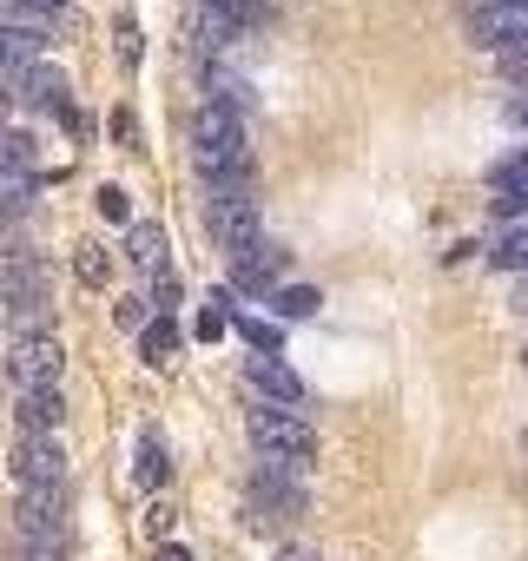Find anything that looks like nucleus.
Returning <instances> with one entry per match:
<instances>
[{
  "mask_svg": "<svg viewBox=\"0 0 528 561\" xmlns=\"http://www.w3.org/2000/svg\"><path fill=\"white\" fill-rule=\"evenodd\" d=\"M192 159H198V172L211 179V198L251 185V146H244L238 106H225V100H205V106H198V119H192Z\"/></svg>",
  "mask_w": 528,
  "mask_h": 561,
  "instance_id": "f257e3e1",
  "label": "nucleus"
},
{
  "mask_svg": "<svg viewBox=\"0 0 528 561\" xmlns=\"http://www.w3.org/2000/svg\"><path fill=\"white\" fill-rule=\"evenodd\" d=\"M244 430H251V443H257V456H264V462H285V469H305V462L318 456V436H311V423H305L298 410H278V403H257V410L244 416Z\"/></svg>",
  "mask_w": 528,
  "mask_h": 561,
  "instance_id": "f03ea898",
  "label": "nucleus"
},
{
  "mask_svg": "<svg viewBox=\"0 0 528 561\" xmlns=\"http://www.w3.org/2000/svg\"><path fill=\"white\" fill-rule=\"evenodd\" d=\"M211 238L225 244V257H251L264 244V225H257V198L251 192H218L211 198Z\"/></svg>",
  "mask_w": 528,
  "mask_h": 561,
  "instance_id": "7ed1b4c3",
  "label": "nucleus"
},
{
  "mask_svg": "<svg viewBox=\"0 0 528 561\" xmlns=\"http://www.w3.org/2000/svg\"><path fill=\"white\" fill-rule=\"evenodd\" d=\"M60 370H67V357H60V344H54L47 331L14 337V357H8L14 390H60Z\"/></svg>",
  "mask_w": 528,
  "mask_h": 561,
  "instance_id": "20e7f679",
  "label": "nucleus"
},
{
  "mask_svg": "<svg viewBox=\"0 0 528 561\" xmlns=\"http://www.w3.org/2000/svg\"><path fill=\"white\" fill-rule=\"evenodd\" d=\"M8 462H14V482L21 489H67V456H60L54 436H21Z\"/></svg>",
  "mask_w": 528,
  "mask_h": 561,
  "instance_id": "39448f33",
  "label": "nucleus"
},
{
  "mask_svg": "<svg viewBox=\"0 0 528 561\" xmlns=\"http://www.w3.org/2000/svg\"><path fill=\"white\" fill-rule=\"evenodd\" d=\"M0 298L14 311H41L47 305V264L34 251H0Z\"/></svg>",
  "mask_w": 528,
  "mask_h": 561,
  "instance_id": "423d86ee",
  "label": "nucleus"
},
{
  "mask_svg": "<svg viewBox=\"0 0 528 561\" xmlns=\"http://www.w3.org/2000/svg\"><path fill=\"white\" fill-rule=\"evenodd\" d=\"M475 41L482 47H508V41H528V0H482L475 8Z\"/></svg>",
  "mask_w": 528,
  "mask_h": 561,
  "instance_id": "0eeeda50",
  "label": "nucleus"
},
{
  "mask_svg": "<svg viewBox=\"0 0 528 561\" xmlns=\"http://www.w3.org/2000/svg\"><path fill=\"white\" fill-rule=\"evenodd\" d=\"M489 205H495L502 218H521V211H528V152L495 159V172H489Z\"/></svg>",
  "mask_w": 528,
  "mask_h": 561,
  "instance_id": "6e6552de",
  "label": "nucleus"
},
{
  "mask_svg": "<svg viewBox=\"0 0 528 561\" xmlns=\"http://www.w3.org/2000/svg\"><path fill=\"white\" fill-rule=\"evenodd\" d=\"M285 271H291V251H285V244H272V238H264V244H257L251 257H238V264H231L238 291H272Z\"/></svg>",
  "mask_w": 528,
  "mask_h": 561,
  "instance_id": "1a4fd4ad",
  "label": "nucleus"
},
{
  "mask_svg": "<svg viewBox=\"0 0 528 561\" xmlns=\"http://www.w3.org/2000/svg\"><path fill=\"white\" fill-rule=\"evenodd\" d=\"M21 100H27V106H41V113H60V119L73 126V106H67V73H60V67H47V60H41V67H27V73H21Z\"/></svg>",
  "mask_w": 528,
  "mask_h": 561,
  "instance_id": "9d476101",
  "label": "nucleus"
},
{
  "mask_svg": "<svg viewBox=\"0 0 528 561\" xmlns=\"http://www.w3.org/2000/svg\"><path fill=\"white\" fill-rule=\"evenodd\" d=\"M60 416H67L60 390H14V423H21V436H54Z\"/></svg>",
  "mask_w": 528,
  "mask_h": 561,
  "instance_id": "9b49d317",
  "label": "nucleus"
},
{
  "mask_svg": "<svg viewBox=\"0 0 528 561\" xmlns=\"http://www.w3.org/2000/svg\"><path fill=\"white\" fill-rule=\"evenodd\" d=\"M244 370H251V383L272 397V403H305V383H298V370H291L285 357H257V351H251Z\"/></svg>",
  "mask_w": 528,
  "mask_h": 561,
  "instance_id": "f8f14e48",
  "label": "nucleus"
},
{
  "mask_svg": "<svg viewBox=\"0 0 528 561\" xmlns=\"http://www.w3.org/2000/svg\"><path fill=\"white\" fill-rule=\"evenodd\" d=\"M41 27H21V21H0V67H14V73H27V67H41Z\"/></svg>",
  "mask_w": 528,
  "mask_h": 561,
  "instance_id": "ddd939ff",
  "label": "nucleus"
},
{
  "mask_svg": "<svg viewBox=\"0 0 528 561\" xmlns=\"http://www.w3.org/2000/svg\"><path fill=\"white\" fill-rule=\"evenodd\" d=\"M0 179H41L34 139H27V133H0Z\"/></svg>",
  "mask_w": 528,
  "mask_h": 561,
  "instance_id": "4468645a",
  "label": "nucleus"
},
{
  "mask_svg": "<svg viewBox=\"0 0 528 561\" xmlns=\"http://www.w3.org/2000/svg\"><path fill=\"white\" fill-rule=\"evenodd\" d=\"M126 257H133V264H146V271H165V231H159V225H133Z\"/></svg>",
  "mask_w": 528,
  "mask_h": 561,
  "instance_id": "2eb2a0df",
  "label": "nucleus"
},
{
  "mask_svg": "<svg viewBox=\"0 0 528 561\" xmlns=\"http://www.w3.org/2000/svg\"><path fill=\"white\" fill-rule=\"evenodd\" d=\"M139 351H146V364H172V357H179V324H172V318H152V324L139 331Z\"/></svg>",
  "mask_w": 528,
  "mask_h": 561,
  "instance_id": "dca6fc26",
  "label": "nucleus"
},
{
  "mask_svg": "<svg viewBox=\"0 0 528 561\" xmlns=\"http://www.w3.org/2000/svg\"><path fill=\"white\" fill-rule=\"evenodd\" d=\"M489 257H495L502 271H528V218H521V225H508V231L495 238V251H489Z\"/></svg>",
  "mask_w": 528,
  "mask_h": 561,
  "instance_id": "f3484780",
  "label": "nucleus"
},
{
  "mask_svg": "<svg viewBox=\"0 0 528 561\" xmlns=\"http://www.w3.org/2000/svg\"><path fill=\"white\" fill-rule=\"evenodd\" d=\"M238 337L257 351V357H278L285 351V337H278V324H264V318H238Z\"/></svg>",
  "mask_w": 528,
  "mask_h": 561,
  "instance_id": "a211bd4d",
  "label": "nucleus"
},
{
  "mask_svg": "<svg viewBox=\"0 0 528 561\" xmlns=\"http://www.w3.org/2000/svg\"><path fill=\"white\" fill-rule=\"evenodd\" d=\"M139 482H146V489H165V443H159V436L139 443Z\"/></svg>",
  "mask_w": 528,
  "mask_h": 561,
  "instance_id": "6ab92c4d",
  "label": "nucleus"
},
{
  "mask_svg": "<svg viewBox=\"0 0 528 561\" xmlns=\"http://www.w3.org/2000/svg\"><path fill=\"white\" fill-rule=\"evenodd\" d=\"M318 311V291L311 285H285L278 291V318H311Z\"/></svg>",
  "mask_w": 528,
  "mask_h": 561,
  "instance_id": "aec40b11",
  "label": "nucleus"
},
{
  "mask_svg": "<svg viewBox=\"0 0 528 561\" xmlns=\"http://www.w3.org/2000/svg\"><path fill=\"white\" fill-rule=\"evenodd\" d=\"M495 67H502V80H515V87H528V41H508V47L495 54Z\"/></svg>",
  "mask_w": 528,
  "mask_h": 561,
  "instance_id": "412c9836",
  "label": "nucleus"
},
{
  "mask_svg": "<svg viewBox=\"0 0 528 561\" xmlns=\"http://www.w3.org/2000/svg\"><path fill=\"white\" fill-rule=\"evenodd\" d=\"M185 298V285H179V271H159L152 277V305H159V318H172V305Z\"/></svg>",
  "mask_w": 528,
  "mask_h": 561,
  "instance_id": "4be33fe9",
  "label": "nucleus"
},
{
  "mask_svg": "<svg viewBox=\"0 0 528 561\" xmlns=\"http://www.w3.org/2000/svg\"><path fill=\"white\" fill-rule=\"evenodd\" d=\"M73 271L87 277V285H106V251H100V244H80V257H73Z\"/></svg>",
  "mask_w": 528,
  "mask_h": 561,
  "instance_id": "5701e85b",
  "label": "nucleus"
},
{
  "mask_svg": "<svg viewBox=\"0 0 528 561\" xmlns=\"http://www.w3.org/2000/svg\"><path fill=\"white\" fill-rule=\"evenodd\" d=\"M100 218H133V198H126V185H100Z\"/></svg>",
  "mask_w": 528,
  "mask_h": 561,
  "instance_id": "b1692460",
  "label": "nucleus"
},
{
  "mask_svg": "<svg viewBox=\"0 0 528 561\" xmlns=\"http://www.w3.org/2000/svg\"><path fill=\"white\" fill-rule=\"evenodd\" d=\"M113 324H119V331H146V324H152V318H146V298H119V305H113Z\"/></svg>",
  "mask_w": 528,
  "mask_h": 561,
  "instance_id": "393cba45",
  "label": "nucleus"
},
{
  "mask_svg": "<svg viewBox=\"0 0 528 561\" xmlns=\"http://www.w3.org/2000/svg\"><path fill=\"white\" fill-rule=\"evenodd\" d=\"M113 34H119V60L133 67V60H139V27H133V14H119V27H113Z\"/></svg>",
  "mask_w": 528,
  "mask_h": 561,
  "instance_id": "a878e982",
  "label": "nucleus"
},
{
  "mask_svg": "<svg viewBox=\"0 0 528 561\" xmlns=\"http://www.w3.org/2000/svg\"><path fill=\"white\" fill-rule=\"evenodd\" d=\"M113 139H119V146H139V119H133V113H113Z\"/></svg>",
  "mask_w": 528,
  "mask_h": 561,
  "instance_id": "bb28decb",
  "label": "nucleus"
},
{
  "mask_svg": "<svg viewBox=\"0 0 528 561\" xmlns=\"http://www.w3.org/2000/svg\"><path fill=\"white\" fill-rule=\"evenodd\" d=\"M278 561H318V548H305V541H285V548H278Z\"/></svg>",
  "mask_w": 528,
  "mask_h": 561,
  "instance_id": "cd10ccee",
  "label": "nucleus"
},
{
  "mask_svg": "<svg viewBox=\"0 0 528 561\" xmlns=\"http://www.w3.org/2000/svg\"><path fill=\"white\" fill-rule=\"evenodd\" d=\"M159 561H192V554H185L179 541H165V548H159Z\"/></svg>",
  "mask_w": 528,
  "mask_h": 561,
  "instance_id": "c85d7f7f",
  "label": "nucleus"
},
{
  "mask_svg": "<svg viewBox=\"0 0 528 561\" xmlns=\"http://www.w3.org/2000/svg\"><path fill=\"white\" fill-rule=\"evenodd\" d=\"M515 311L528 318V277H521V285H515Z\"/></svg>",
  "mask_w": 528,
  "mask_h": 561,
  "instance_id": "c756f323",
  "label": "nucleus"
},
{
  "mask_svg": "<svg viewBox=\"0 0 528 561\" xmlns=\"http://www.w3.org/2000/svg\"><path fill=\"white\" fill-rule=\"evenodd\" d=\"M515 119H521V126H528V93H521V106H515Z\"/></svg>",
  "mask_w": 528,
  "mask_h": 561,
  "instance_id": "7c9ffc66",
  "label": "nucleus"
},
{
  "mask_svg": "<svg viewBox=\"0 0 528 561\" xmlns=\"http://www.w3.org/2000/svg\"><path fill=\"white\" fill-rule=\"evenodd\" d=\"M0 126H8V93H0Z\"/></svg>",
  "mask_w": 528,
  "mask_h": 561,
  "instance_id": "2f4dec72",
  "label": "nucleus"
},
{
  "mask_svg": "<svg viewBox=\"0 0 528 561\" xmlns=\"http://www.w3.org/2000/svg\"><path fill=\"white\" fill-rule=\"evenodd\" d=\"M521 364H528V351H521Z\"/></svg>",
  "mask_w": 528,
  "mask_h": 561,
  "instance_id": "473e14b6",
  "label": "nucleus"
}]
</instances>
